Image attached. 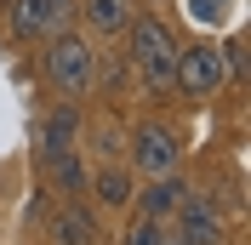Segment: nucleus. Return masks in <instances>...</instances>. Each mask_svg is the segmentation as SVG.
Returning <instances> with one entry per match:
<instances>
[{
	"mask_svg": "<svg viewBox=\"0 0 251 245\" xmlns=\"http://www.w3.org/2000/svg\"><path fill=\"white\" fill-rule=\"evenodd\" d=\"M40 80H46L57 97L80 103V97L97 86V46L92 34H75V29H57L40 51Z\"/></svg>",
	"mask_w": 251,
	"mask_h": 245,
	"instance_id": "obj_1",
	"label": "nucleus"
},
{
	"mask_svg": "<svg viewBox=\"0 0 251 245\" xmlns=\"http://www.w3.org/2000/svg\"><path fill=\"white\" fill-rule=\"evenodd\" d=\"M126 57L137 69V80L149 92H166L177 74V34L166 29V17H131V29H126Z\"/></svg>",
	"mask_w": 251,
	"mask_h": 245,
	"instance_id": "obj_2",
	"label": "nucleus"
},
{
	"mask_svg": "<svg viewBox=\"0 0 251 245\" xmlns=\"http://www.w3.org/2000/svg\"><path fill=\"white\" fill-rule=\"evenodd\" d=\"M172 86L188 97V103H211V97L228 86V63H223L217 40H194V46H177V74Z\"/></svg>",
	"mask_w": 251,
	"mask_h": 245,
	"instance_id": "obj_3",
	"label": "nucleus"
},
{
	"mask_svg": "<svg viewBox=\"0 0 251 245\" xmlns=\"http://www.w3.org/2000/svg\"><path fill=\"white\" fill-rule=\"evenodd\" d=\"M75 23V0H12V34L17 40H51Z\"/></svg>",
	"mask_w": 251,
	"mask_h": 245,
	"instance_id": "obj_4",
	"label": "nucleus"
},
{
	"mask_svg": "<svg viewBox=\"0 0 251 245\" xmlns=\"http://www.w3.org/2000/svg\"><path fill=\"white\" fill-rule=\"evenodd\" d=\"M177 160H183V143H177V131L166 120H149L137 131V143H131V166L143 171V177H160V171H177Z\"/></svg>",
	"mask_w": 251,
	"mask_h": 245,
	"instance_id": "obj_5",
	"label": "nucleus"
},
{
	"mask_svg": "<svg viewBox=\"0 0 251 245\" xmlns=\"http://www.w3.org/2000/svg\"><path fill=\"white\" fill-rule=\"evenodd\" d=\"M177 234H183L188 245H223L228 234H223V211H217V199H205V194H194L188 188V199L177 205Z\"/></svg>",
	"mask_w": 251,
	"mask_h": 245,
	"instance_id": "obj_6",
	"label": "nucleus"
},
{
	"mask_svg": "<svg viewBox=\"0 0 251 245\" xmlns=\"http://www.w3.org/2000/svg\"><path fill=\"white\" fill-rule=\"evenodd\" d=\"M183 199H188V177H177V171H160V177H149V188H143L131 205H137L143 217H154V222H172Z\"/></svg>",
	"mask_w": 251,
	"mask_h": 245,
	"instance_id": "obj_7",
	"label": "nucleus"
},
{
	"mask_svg": "<svg viewBox=\"0 0 251 245\" xmlns=\"http://www.w3.org/2000/svg\"><path fill=\"white\" fill-rule=\"evenodd\" d=\"M86 188H92L97 194V205H109V211H126V205H131V199H137V188H131V171L126 166H97L92 177H86Z\"/></svg>",
	"mask_w": 251,
	"mask_h": 245,
	"instance_id": "obj_8",
	"label": "nucleus"
},
{
	"mask_svg": "<svg viewBox=\"0 0 251 245\" xmlns=\"http://www.w3.org/2000/svg\"><path fill=\"white\" fill-rule=\"evenodd\" d=\"M80 12H86V29L92 34H103V40H120L126 29H131V0H86V6H80Z\"/></svg>",
	"mask_w": 251,
	"mask_h": 245,
	"instance_id": "obj_9",
	"label": "nucleus"
},
{
	"mask_svg": "<svg viewBox=\"0 0 251 245\" xmlns=\"http://www.w3.org/2000/svg\"><path fill=\"white\" fill-rule=\"evenodd\" d=\"M51 240L57 245H97V217L86 205H63V211H51Z\"/></svg>",
	"mask_w": 251,
	"mask_h": 245,
	"instance_id": "obj_10",
	"label": "nucleus"
},
{
	"mask_svg": "<svg viewBox=\"0 0 251 245\" xmlns=\"http://www.w3.org/2000/svg\"><path fill=\"white\" fill-rule=\"evenodd\" d=\"M75 143H80V103L63 97V103L46 114V148L40 154H63V148H75Z\"/></svg>",
	"mask_w": 251,
	"mask_h": 245,
	"instance_id": "obj_11",
	"label": "nucleus"
},
{
	"mask_svg": "<svg viewBox=\"0 0 251 245\" xmlns=\"http://www.w3.org/2000/svg\"><path fill=\"white\" fill-rule=\"evenodd\" d=\"M46 160V177L63 188V194H80L86 188V166H80V154L75 148H63V154H40Z\"/></svg>",
	"mask_w": 251,
	"mask_h": 245,
	"instance_id": "obj_12",
	"label": "nucleus"
},
{
	"mask_svg": "<svg viewBox=\"0 0 251 245\" xmlns=\"http://www.w3.org/2000/svg\"><path fill=\"white\" fill-rule=\"evenodd\" d=\"M228 6H234V0H188V17H194V23H223Z\"/></svg>",
	"mask_w": 251,
	"mask_h": 245,
	"instance_id": "obj_13",
	"label": "nucleus"
},
{
	"mask_svg": "<svg viewBox=\"0 0 251 245\" xmlns=\"http://www.w3.org/2000/svg\"><path fill=\"white\" fill-rule=\"evenodd\" d=\"M223 63H228L234 80H246V34H228V40H223Z\"/></svg>",
	"mask_w": 251,
	"mask_h": 245,
	"instance_id": "obj_14",
	"label": "nucleus"
},
{
	"mask_svg": "<svg viewBox=\"0 0 251 245\" xmlns=\"http://www.w3.org/2000/svg\"><path fill=\"white\" fill-rule=\"evenodd\" d=\"M154 234H160V222H154V217H137V222L120 234V245H154Z\"/></svg>",
	"mask_w": 251,
	"mask_h": 245,
	"instance_id": "obj_15",
	"label": "nucleus"
},
{
	"mask_svg": "<svg viewBox=\"0 0 251 245\" xmlns=\"http://www.w3.org/2000/svg\"><path fill=\"white\" fill-rule=\"evenodd\" d=\"M120 143H126V137H120V131H114L109 120L97 125V154H103V160H114V154H120Z\"/></svg>",
	"mask_w": 251,
	"mask_h": 245,
	"instance_id": "obj_16",
	"label": "nucleus"
},
{
	"mask_svg": "<svg viewBox=\"0 0 251 245\" xmlns=\"http://www.w3.org/2000/svg\"><path fill=\"white\" fill-rule=\"evenodd\" d=\"M154 245H188L183 234H177V222H160V234H154Z\"/></svg>",
	"mask_w": 251,
	"mask_h": 245,
	"instance_id": "obj_17",
	"label": "nucleus"
}]
</instances>
